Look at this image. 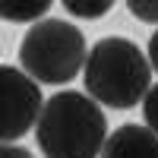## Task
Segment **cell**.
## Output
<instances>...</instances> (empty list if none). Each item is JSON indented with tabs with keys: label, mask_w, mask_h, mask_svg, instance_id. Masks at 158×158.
I'll list each match as a JSON object with an SVG mask.
<instances>
[{
	"label": "cell",
	"mask_w": 158,
	"mask_h": 158,
	"mask_svg": "<svg viewBox=\"0 0 158 158\" xmlns=\"http://www.w3.org/2000/svg\"><path fill=\"white\" fill-rule=\"evenodd\" d=\"M104 136L108 120L92 95L70 89L41 101L35 139L44 158H98Z\"/></svg>",
	"instance_id": "1"
},
{
	"label": "cell",
	"mask_w": 158,
	"mask_h": 158,
	"mask_svg": "<svg viewBox=\"0 0 158 158\" xmlns=\"http://www.w3.org/2000/svg\"><path fill=\"white\" fill-rule=\"evenodd\" d=\"M82 76H85L89 95L98 104H108L117 111L136 108L146 89L152 85V67L146 54L130 38L120 35L95 41V48L85 54Z\"/></svg>",
	"instance_id": "2"
},
{
	"label": "cell",
	"mask_w": 158,
	"mask_h": 158,
	"mask_svg": "<svg viewBox=\"0 0 158 158\" xmlns=\"http://www.w3.org/2000/svg\"><path fill=\"white\" fill-rule=\"evenodd\" d=\"M85 35L67 19H38L19 44V63L35 82L63 85L85 63Z\"/></svg>",
	"instance_id": "3"
},
{
	"label": "cell",
	"mask_w": 158,
	"mask_h": 158,
	"mask_svg": "<svg viewBox=\"0 0 158 158\" xmlns=\"http://www.w3.org/2000/svg\"><path fill=\"white\" fill-rule=\"evenodd\" d=\"M41 101V89L29 73L0 63V142H16L29 133L38 120Z\"/></svg>",
	"instance_id": "4"
},
{
	"label": "cell",
	"mask_w": 158,
	"mask_h": 158,
	"mask_svg": "<svg viewBox=\"0 0 158 158\" xmlns=\"http://www.w3.org/2000/svg\"><path fill=\"white\" fill-rule=\"evenodd\" d=\"M98 158H158V136L149 127L127 123L104 136Z\"/></svg>",
	"instance_id": "5"
},
{
	"label": "cell",
	"mask_w": 158,
	"mask_h": 158,
	"mask_svg": "<svg viewBox=\"0 0 158 158\" xmlns=\"http://www.w3.org/2000/svg\"><path fill=\"white\" fill-rule=\"evenodd\" d=\"M54 0H0V19L6 22H35L51 10Z\"/></svg>",
	"instance_id": "6"
},
{
	"label": "cell",
	"mask_w": 158,
	"mask_h": 158,
	"mask_svg": "<svg viewBox=\"0 0 158 158\" xmlns=\"http://www.w3.org/2000/svg\"><path fill=\"white\" fill-rule=\"evenodd\" d=\"M63 6H67L70 16L76 19H101L104 13L114 6V0H60Z\"/></svg>",
	"instance_id": "7"
},
{
	"label": "cell",
	"mask_w": 158,
	"mask_h": 158,
	"mask_svg": "<svg viewBox=\"0 0 158 158\" xmlns=\"http://www.w3.org/2000/svg\"><path fill=\"white\" fill-rule=\"evenodd\" d=\"M142 117H146V127L158 136V85H149L142 95Z\"/></svg>",
	"instance_id": "8"
},
{
	"label": "cell",
	"mask_w": 158,
	"mask_h": 158,
	"mask_svg": "<svg viewBox=\"0 0 158 158\" xmlns=\"http://www.w3.org/2000/svg\"><path fill=\"white\" fill-rule=\"evenodd\" d=\"M130 13L142 22H155L158 25V0H127Z\"/></svg>",
	"instance_id": "9"
},
{
	"label": "cell",
	"mask_w": 158,
	"mask_h": 158,
	"mask_svg": "<svg viewBox=\"0 0 158 158\" xmlns=\"http://www.w3.org/2000/svg\"><path fill=\"white\" fill-rule=\"evenodd\" d=\"M0 158H35L29 149L22 146H10V142H0Z\"/></svg>",
	"instance_id": "10"
},
{
	"label": "cell",
	"mask_w": 158,
	"mask_h": 158,
	"mask_svg": "<svg viewBox=\"0 0 158 158\" xmlns=\"http://www.w3.org/2000/svg\"><path fill=\"white\" fill-rule=\"evenodd\" d=\"M149 67L158 73V32L149 38Z\"/></svg>",
	"instance_id": "11"
}]
</instances>
